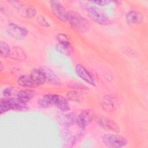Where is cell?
<instances>
[{"label": "cell", "mask_w": 148, "mask_h": 148, "mask_svg": "<svg viewBox=\"0 0 148 148\" xmlns=\"http://www.w3.org/2000/svg\"><path fill=\"white\" fill-rule=\"evenodd\" d=\"M61 120L65 125L68 127L72 126L76 123V116L73 113H68L62 115Z\"/></svg>", "instance_id": "d6986e66"}, {"label": "cell", "mask_w": 148, "mask_h": 148, "mask_svg": "<svg viewBox=\"0 0 148 148\" xmlns=\"http://www.w3.org/2000/svg\"><path fill=\"white\" fill-rule=\"evenodd\" d=\"M35 94L36 92L32 89H23L17 92L16 97L21 102L27 103L28 102H29L35 97Z\"/></svg>", "instance_id": "5bb4252c"}, {"label": "cell", "mask_w": 148, "mask_h": 148, "mask_svg": "<svg viewBox=\"0 0 148 148\" xmlns=\"http://www.w3.org/2000/svg\"><path fill=\"white\" fill-rule=\"evenodd\" d=\"M21 17L25 18H31L35 16L36 10L35 8L28 4H24L20 1H9Z\"/></svg>", "instance_id": "5b68a950"}, {"label": "cell", "mask_w": 148, "mask_h": 148, "mask_svg": "<svg viewBox=\"0 0 148 148\" xmlns=\"http://www.w3.org/2000/svg\"><path fill=\"white\" fill-rule=\"evenodd\" d=\"M95 123L101 128L106 131L117 133L120 131L118 124L112 119L102 114H97L94 116Z\"/></svg>", "instance_id": "277c9868"}, {"label": "cell", "mask_w": 148, "mask_h": 148, "mask_svg": "<svg viewBox=\"0 0 148 148\" xmlns=\"http://www.w3.org/2000/svg\"><path fill=\"white\" fill-rule=\"evenodd\" d=\"M10 100L12 105V110L16 111H26L28 109L27 103H24L20 101L17 97L10 98Z\"/></svg>", "instance_id": "ffe728a7"}, {"label": "cell", "mask_w": 148, "mask_h": 148, "mask_svg": "<svg viewBox=\"0 0 148 148\" xmlns=\"http://www.w3.org/2000/svg\"><path fill=\"white\" fill-rule=\"evenodd\" d=\"M12 110V105L10 98H2L0 100V113L2 114Z\"/></svg>", "instance_id": "44dd1931"}, {"label": "cell", "mask_w": 148, "mask_h": 148, "mask_svg": "<svg viewBox=\"0 0 148 148\" xmlns=\"http://www.w3.org/2000/svg\"><path fill=\"white\" fill-rule=\"evenodd\" d=\"M58 94H46L40 97L38 100V105L41 108H49L54 105L57 100Z\"/></svg>", "instance_id": "8fae6325"}, {"label": "cell", "mask_w": 148, "mask_h": 148, "mask_svg": "<svg viewBox=\"0 0 148 148\" xmlns=\"http://www.w3.org/2000/svg\"><path fill=\"white\" fill-rule=\"evenodd\" d=\"M50 9L53 14L62 22L67 21V12L60 1L51 0L49 1Z\"/></svg>", "instance_id": "ba28073f"}, {"label": "cell", "mask_w": 148, "mask_h": 148, "mask_svg": "<svg viewBox=\"0 0 148 148\" xmlns=\"http://www.w3.org/2000/svg\"><path fill=\"white\" fill-rule=\"evenodd\" d=\"M0 53L1 56L2 57H10L11 48L6 42L3 40H1L0 42Z\"/></svg>", "instance_id": "7402d4cb"}, {"label": "cell", "mask_w": 148, "mask_h": 148, "mask_svg": "<svg viewBox=\"0 0 148 148\" xmlns=\"http://www.w3.org/2000/svg\"><path fill=\"white\" fill-rule=\"evenodd\" d=\"M10 58L17 61L23 62L27 59V55L22 48L19 46H14L11 48Z\"/></svg>", "instance_id": "2e32d148"}, {"label": "cell", "mask_w": 148, "mask_h": 148, "mask_svg": "<svg viewBox=\"0 0 148 148\" xmlns=\"http://www.w3.org/2000/svg\"><path fill=\"white\" fill-rule=\"evenodd\" d=\"M3 69V64H2V62L1 61V63H0V69H1V71H2Z\"/></svg>", "instance_id": "f1b7e54d"}, {"label": "cell", "mask_w": 148, "mask_h": 148, "mask_svg": "<svg viewBox=\"0 0 148 148\" xmlns=\"http://www.w3.org/2000/svg\"><path fill=\"white\" fill-rule=\"evenodd\" d=\"M86 12L88 17L97 24L101 25H108L110 23L108 15L96 6H88L86 9Z\"/></svg>", "instance_id": "7a4b0ae2"}, {"label": "cell", "mask_w": 148, "mask_h": 148, "mask_svg": "<svg viewBox=\"0 0 148 148\" xmlns=\"http://www.w3.org/2000/svg\"><path fill=\"white\" fill-rule=\"evenodd\" d=\"M16 92L15 89L10 86H8L5 87L2 91V94L4 98H13V96L14 95Z\"/></svg>", "instance_id": "484cf974"}, {"label": "cell", "mask_w": 148, "mask_h": 148, "mask_svg": "<svg viewBox=\"0 0 148 148\" xmlns=\"http://www.w3.org/2000/svg\"><path fill=\"white\" fill-rule=\"evenodd\" d=\"M94 116L95 114L93 110L91 109H84L76 116V124L79 128L84 129L90 125L94 119Z\"/></svg>", "instance_id": "52a82bcc"}, {"label": "cell", "mask_w": 148, "mask_h": 148, "mask_svg": "<svg viewBox=\"0 0 148 148\" xmlns=\"http://www.w3.org/2000/svg\"><path fill=\"white\" fill-rule=\"evenodd\" d=\"M29 76L36 86L43 85L46 82L45 75L40 68L32 69Z\"/></svg>", "instance_id": "4fadbf2b"}, {"label": "cell", "mask_w": 148, "mask_h": 148, "mask_svg": "<svg viewBox=\"0 0 148 148\" xmlns=\"http://www.w3.org/2000/svg\"><path fill=\"white\" fill-rule=\"evenodd\" d=\"M66 98L68 100L73 102L80 101L82 98V94L76 90H72L67 92L66 94Z\"/></svg>", "instance_id": "603a6c76"}, {"label": "cell", "mask_w": 148, "mask_h": 148, "mask_svg": "<svg viewBox=\"0 0 148 148\" xmlns=\"http://www.w3.org/2000/svg\"><path fill=\"white\" fill-rule=\"evenodd\" d=\"M56 49L57 50V51L66 56H69L72 50V47H68L59 43L56 45Z\"/></svg>", "instance_id": "d4e9b609"}, {"label": "cell", "mask_w": 148, "mask_h": 148, "mask_svg": "<svg viewBox=\"0 0 148 148\" xmlns=\"http://www.w3.org/2000/svg\"><path fill=\"white\" fill-rule=\"evenodd\" d=\"M17 83L20 86L25 88H32L36 86L32 82L29 75H21L18 77Z\"/></svg>", "instance_id": "ac0fdd59"}, {"label": "cell", "mask_w": 148, "mask_h": 148, "mask_svg": "<svg viewBox=\"0 0 148 148\" xmlns=\"http://www.w3.org/2000/svg\"><path fill=\"white\" fill-rule=\"evenodd\" d=\"M102 141L106 146L111 148H120L127 144L125 137L116 133L105 134L102 137Z\"/></svg>", "instance_id": "3957f363"}, {"label": "cell", "mask_w": 148, "mask_h": 148, "mask_svg": "<svg viewBox=\"0 0 148 148\" xmlns=\"http://www.w3.org/2000/svg\"><path fill=\"white\" fill-rule=\"evenodd\" d=\"M40 68L45 75L47 83L55 86L60 84L61 82L59 79V77L50 68L44 66L40 67Z\"/></svg>", "instance_id": "7c38bea8"}, {"label": "cell", "mask_w": 148, "mask_h": 148, "mask_svg": "<svg viewBox=\"0 0 148 148\" xmlns=\"http://www.w3.org/2000/svg\"><path fill=\"white\" fill-rule=\"evenodd\" d=\"M90 2L93 4L97 5L98 6H103L109 5L111 2V1H91Z\"/></svg>", "instance_id": "83f0119b"}, {"label": "cell", "mask_w": 148, "mask_h": 148, "mask_svg": "<svg viewBox=\"0 0 148 148\" xmlns=\"http://www.w3.org/2000/svg\"><path fill=\"white\" fill-rule=\"evenodd\" d=\"M75 70L77 75L80 79L87 84L92 86H95V82L94 77L83 65L80 64H76L75 67Z\"/></svg>", "instance_id": "9c48e42d"}, {"label": "cell", "mask_w": 148, "mask_h": 148, "mask_svg": "<svg viewBox=\"0 0 148 148\" xmlns=\"http://www.w3.org/2000/svg\"><path fill=\"white\" fill-rule=\"evenodd\" d=\"M36 21L42 27H50V23L47 21V20L45 16L43 15H39L36 18Z\"/></svg>", "instance_id": "4316f807"}, {"label": "cell", "mask_w": 148, "mask_h": 148, "mask_svg": "<svg viewBox=\"0 0 148 148\" xmlns=\"http://www.w3.org/2000/svg\"><path fill=\"white\" fill-rule=\"evenodd\" d=\"M7 32L12 38L17 40L24 39L28 34V30L25 27L15 23H9Z\"/></svg>", "instance_id": "8992f818"}, {"label": "cell", "mask_w": 148, "mask_h": 148, "mask_svg": "<svg viewBox=\"0 0 148 148\" xmlns=\"http://www.w3.org/2000/svg\"><path fill=\"white\" fill-rule=\"evenodd\" d=\"M71 26L81 33L88 31L90 28V21L79 13L69 10L67 12V21Z\"/></svg>", "instance_id": "6da1fadb"}, {"label": "cell", "mask_w": 148, "mask_h": 148, "mask_svg": "<svg viewBox=\"0 0 148 148\" xmlns=\"http://www.w3.org/2000/svg\"><path fill=\"white\" fill-rule=\"evenodd\" d=\"M125 20L128 25H137L142 23L143 16L140 12L136 10H131L127 13Z\"/></svg>", "instance_id": "30bf717a"}, {"label": "cell", "mask_w": 148, "mask_h": 148, "mask_svg": "<svg viewBox=\"0 0 148 148\" xmlns=\"http://www.w3.org/2000/svg\"><path fill=\"white\" fill-rule=\"evenodd\" d=\"M116 100L112 95H105L102 101V106L106 112H112L116 108Z\"/></svg>", "instance_id": "9a60e30c"}, {"label": "cell", "mask_w": 148, "mask_h": 148, "mask_svg": "<svg viewBox=\"0 0 148 148\" xmlns=\"http://www.w3.org/2000/svg\"><path fill=\"white\" fill-rule=\"evenodd\" d=\"M56 39H57L59 43L68 47H72L69 40L66 34L62 32L58 33L56 35Z\"/></svg>", "instance_id": "cb8c5ba5"}, {"label": "cell", "mask_w": 148, "mask_h": 148, "mask_svg": "<svg viewBox=\"0 0 148 148\" xmlns=\"http://www.w3.org/2000/svg\"><path fill=\"white\" fill-rule=\"evenodd\" d=\"M54 106L60 110L64 112H68L71 109L68 100L66 98L60 95H58Z\"/></svg>", "instance_id": "e0dca14e"}]
</instances>
